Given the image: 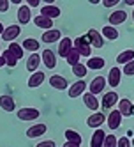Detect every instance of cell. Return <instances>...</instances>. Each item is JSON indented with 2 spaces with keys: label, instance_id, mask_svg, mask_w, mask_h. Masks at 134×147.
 <instances>
[{
  "label": "cell",
  "instance_id": "obj_9",
  "mask_svg": "<svg viewBox=\"0 0 134 147\" xmlns=\"http://www.w3.org/2000/svg\"><path fill=\"white\" fill-rule=\"evenodd\" d=\"M106 80H108V83H109L111 89H117V87L120 85V80H122V69H120L118 66L111 67V69H109V75L106 76Z\"/></svg>",
  "mask_w": 134,
  "mask_h": 147
},
{
  "label": "cell",
  "instance_id": "obj_16",
  "mask_svg": "<svg viewBox=\"0 0 134 147\" xmlns=\"http://www.w3.org/2000/svg\"><path fill=\"white\" fill-rule=\"evenodd\" d=\"M106 122V115L104 113H101V112H95V113H92L90 117L87 119V126L88 128H92V129H99V126L101 124H104Z\"/></svg>",
  "mask_w": 134,
  "mask_h": 147
},
{
  "label": "cell",
  "instance_id": "obj_48",
  "mask_svg": "<svg viewBox=\"0 0 134 147\" xmlns=\"http://www.w3.org/2000/svg\"><path fill=\"white\" fill-rule=\"evenodd\" d=\"M0 50H2V48H0Z\"/></svg>",
  "mask_w": 134,
  "mask_h": 147
},
{
  "label": "cell",
  "instance_id": "obj_41",
  "mask_svg": "<svg viewBox=\"0 0 134 147\" xmlns=\"http://www.w3.org/2000/svg\"><path fill=\"white\" fill-rule=\"evenodd\" d=\"M41 2H39V0H27V2H25V5H28V7H37Z\"/></svg>",
  "mask_w": 134,
  "mask_h": 147
},
{
  "label": "cell",
  "instance_id": "obj_26",
  "mask_svg": "<svg viewBox=\"0 0 134 147\" xmlns=\"http://www.w3.org/2000/svg\"><path fill=\"white\" fill-rule=\"evenodd\" d=\"M101 34H102V37L104 39H108V41H117L118 39V30L115 28V27H111V25H106L104 28L101 30Z\"/></svg>",
  "mask_w": 134,
  "mask_h": 147
},
{
  "label": "cell",
  "instance_id": "obj_2",
  "mask_svg": "<svg viewBox=\"0 0 134 147\" xmlns=\"http://www.w3.org/2000/svg\"><path fill=\"white\" fill-rule=\"evenodd\" d=\"M73 43H74V48L79 51V55H83V57H88V59H90L92 46H90V43H88L87 36H79V37H76Z\"/></svg>",
  "mask_w": 134,
  "mask_h": 147
},
{
  "label": "cell",
  "instance_id": "obj_44",
  "mask_svg": "<svg viewBox=\"0 0 134 147\" xmlns=\"http://www.w3.org/2000/svg\"><path fill=\"white\" fill-rule=\"evenodd\" d=\"M4 66H5V62H4V57L0 55V67H4Z\"/></svg>",
  "mask_w": 134,
  "mask_h": 147
},
{
  "label": "cell",
  "instance_id": "obj_6",
  "mask_svg": "<svg viewBox=\"0 0 134 147\" xmlns=\"http://www.w3.org/2000/svg\"><path fill=\"white\" fill-rule=\"evenodd\" d=\"M19 34H21V27H19V25H9V27H5V30H4L2 39L7 41V43L11 45V43H14V39H16Z\"/></svg>",
  "mask_w": 134,
  "mask_h": 147
},
{
  "label": "cell",
  "instance_id": "obj_3",
  "mask_svg": "<svg viewBox=\"0 0 134 147\" xmlns=\"http://www.w3.org/2000/svg\"><path fill=\"white\" fill-rule=\"evenodd\" d=\"M87 39H88L92 48H102V45H104V37H102V34L95 28H90L87 32Z\"/></svg>",
  "mask_w": 134,
  "mask_h": 147
},
{
  "label": "cell",
  "instance_id": "obj_8",
  "mask_svg": "<svg viewBox=\"0 0 134 147\" xmlns=\"http://www.w3.org/2000/svg\"><path fill=\"white\" fill-rule=\"evenodd\" d=\"M118 94L115 92V90H109V92H104V96H102V101H101V105L104 108H108V110H111L113 107H117L118 105Z\"/></svg>",
  "mask_w": 134,
  "mask_h": 147
},
{
  "label": "cell",
  "instance_id": "obj_5",
  "mask_svg": "<svg viewBox=\"0 0 134 147\" xmlns=\"http://www.w3.org/2000/svg\"><path fill=\"white\" fill-rule=\"evenodd\" d=\"M106 83H108L106 76H95L94 80L90 82V85H88V89H90V94H94V96H97L99 92H102V90L106 89Z\"/></svg>",
  "mask_w": 134,
  "mask_h": 147
},
{
  "label": "cell",
  "instance_id": "obj_47",
  "mask_svg": "<svg viewBox=\"0 0 134 147\" xmlns=\"http://www.w3.org/2000/svg\"><path fill=\"white\" fill-rule=\"evenodd\" d=\"M132 22H134V9H132Z\"/></svg>",
  "mask_w": 134,
  "mask_h": 147
},
{
  "label": "cell",
  "instance_id": "obj_12",
  "mask_svg": "<svg viewBox=\"0 0 134 147\" xmlns=\"http://www.w3.org/2000/svg\"><path fill=\"white\" fill-rule=\"evenodd\" d=\"M117 107H118L117 110L122 113V117H131V115H134V105H132V103H131L127 98L120 99Z\"/></svg>",
  "mask_w": 134,
  "mask_h": 147
},
{
  "label": "cell",
  "instance_id": "obj_43",
  "mask_svg": "<svg viewBox=\"0 0 134 147\" xmlns=\"http://www.w3.org/2000/svg\"><path fill=\"white\" fill-rule=\"evenodd\" d=\"M4 30H5V27H4V23H2V22H0V36L4 34Z\"/></svg>",
  "mask_w": 134,
  "mask_h": 147
},
{
  "label": "cell",
  "instance_id": "obj_38",
  "mask_svg": "<svg viewBox=\"0 0 134 147\" xmlns=\"http://www.w3.org/2000/svg\"><path fill=\"white\" fill-rule=\"evenodd\" d=\"M9 7H11V2H9V0H0V13H7Z\"/></svg>",
  "mask_w": 134,
  "mask_h": 147
},
{
  "label": "cell",
  "instance_id": "obj_31",
  "mask_svg": "<svg viewBox=\"0 0 134 147\" xmlns=\"http://www.w3.org/2000/svg\"><path fill=\"white\" fill-rule=\"evenodd\" d=\"M87 73H88L87 64H76V66H73V75L76 78H79V80H83L87 76Z\"/></svg>",
  "mask_w": 134,
  "mask_h": 147
},
{
  "label": "cell",
  "instance_id": "obj_19",
  "mask_svg": "<svg viewBox=\"0 0 134 147\" xmlns=\"http://www.w3.org/2000/svg\"><path fill=\"white\" fill-rule=\"evenodd\" d=\"M106 122L109 126V129H118L120 124H122V113L118 110H111L109 117H106Z\"/></svg>",
  "mask_w": 134,
  "mask_h": 147
},
{
  "label": "cell",
  "instance_id": "obj_40",
  "mask_svg": "<svg viewBox=\"0 0 134 147\" xmlns=\"http://www.w3.org/2000/svg\"><path fill=\"white\" fill-rule=\"evenodd\" d=\"M118 4V0H102V5L104 7H115Z\"/></svg>",
  "mask_w": 134,
  "mask_h": 147
},
{
  "label": "cell",
  "instance_id": "obj_23",
  "mask_svg": "<svg viewBox=\"0 0 134 147\" xmlns=\"http://www.w3.org/2000/svg\"><path fill=\"white\" fill-rule=\"evenodd\" d=\"M104 140H106V133L102 129H95L94 135L90 138V147H102L104 145Z\"/></svg>",
  "mask_w": 134,
  "mask_h": 147
},
{
  "label": "cell",
  "instance_id": "obj_42",
  "mask_svg": "<svg viewBox=\"0 0 134 147\" xmlns=\"http://www.w3.org/2000/svg\"><path fill=\"white\" fill-rule=\"evenodd\" d=\"M64 147H81V145H78V144H73V142H65V144H64Z\"/></svg>",
  "mask_w": 134,
  "mask_h": 147
},
{
  "label": "cell",
  "instance_id": "obj_27",
  "mask_svg": "<svg viewBox=\"0 0 134 147\" xmlns=\"http://www.w3.org/2000/svg\"><path fill=\"white\" fill-rule=\"evenodd\" d=\"M134 60V50H123L122 53H118L117 57V64H129V62Z\"/></svg>",
  "mask_w": 134,
  "mask_h": 147
},
{
  "label": "cell",
  "instance_id": "obj_17",
  "mask_svg": "<svg viewBox=\"0 0 134 147\" xmlns=\"http://www.w3.org/2000/svg\"><path fill=\"white\" fill-rule=\"evenodd\" d=\"M62 39V32L58 28H51V30H46V32L41 36V41L43 43H46V45H49V43H57V41H60Z\"/></svg>",
  "mask_w": 134,
  "mask_h": 147
},
{
  "label": "cell",
  "instance_id": "obj_45",
  "mask_svg": "<svg viewBox=\"0 0 134 147\" xmlns=\"http://www.w3.org/2000/svg\"><path fill=\"white\" fill-rule=\"evenodd\" d=\"M125 4L127 5H134V0H125Z\"/></svg>",
  "mask_w": 134,
  "mask_h": 147
},
{
  "label": "cell",
  "instance_id": "obj_11",
  "mask_svg": "<svg viewBox=\"0 0 134 147\" xmlns=\"http://www.w3.org/2000/svg\"><path fill=\"white\" fill-rule=\"evenodd\" d=\"M41 60L48 69H55L57 67V55L53 53V50H43L41 53Z\"/></svg>",
  "mask_w": 134,
  "mask_h": 147
},
{
  "label": "cell",
  "instance_id": "obj_18",
  "mask_svg": "<svg viewBox=\"0 0 134 147\" xmlns=\"http://www.w3.org/2000/svg\"><path fill=\"white\" fill-rule=\"evenodd\" d=\"M83 103H85V107L88 108V110H92V112H97L99 110V99H97V96H94V94H90V92H85L83 94Z\"/></svg>",
  "mask_w": 134,
  "mask_h": 147
},
{
  "label": "cell",
  "instance_id": "obj_15",
  "mask_svg": "<svg viewBox=\"0 0 134 147\" xmlns=\"http://www.w3.org/2000/svg\"><path fill=\"white\" fill-rule=\"evenodd\" d=\"M44 80H46V75H44V73H43V71H35V73H32V75H30L27 85H28L30 89H37V87H41V85L44 83Z\"/></svg>",
  "mask_w": 134,
  "mask_h": 147
},
{
  "label": "cell",
  "instance_id": "obj_22",
  "mask_svg": "<svg viewBox=\"0 0 134 147\" xmlns=\"http://www.w3.org/2000/svg\"><path fill=\"white\" fill-rule=\"evenodd\" d=\"M0 108L4 112H14L16 110V103L9 94H4V96H0Z\"/></svg>",
  "mask_w": 134,
  "mask_h": 147
},
{
  "label": "cell",
  "instance_id": "obj_20",
  "mask_svg": "<svg viewBox=\"0 0 134 147\" xmlns=\"http://www.w3.org/2000/svg\"><path fill=\"white\" fill-rule=\"evenodd\" d=\"M125 20H127V13L122 11V9H118V11H113V13L109 14V25H111V27L122 25Z\"/></svg>",
  "mask_w": 134,
  "mask_h": 147
},
{
  "label": "cell",
  "instance_id": "obj_13",
  "mask_svg": "<svg viewBox=\"0 0 134 147\" xmlns=\"http://www.w3.org/2000/svg\"><path fill=\"white\" fill-rule=\"evenodd\" d=\"M46 131H48V126L43 124V122H39V124L30 126V128L27 129V136L28 138H39V136L46 135Z\"/></svg>",
  "mask_w": 134,
  "mask_h": 147
},
{
  "label": "cell",
  "instance_id": "obj_39",
  "mask_svg": "<svg viewBox=\"0 0 134 147\" xmlns=\"http://www.w3.org/2000/svg\"><path fill=\"white\" fill-rule=\"evenodd\" d=\"M35 147H57L55 140H44V142H39Z\"/></svg>",
  "mask_w": 134,
  "mask_h": 147
},
{
  "label": "cell",
  "instance_id": "obj_25",
  "mask_svg": "<svg viewBox=\"0 0 134 147\" xmlns=\"http://www.w3.org/2000/svg\"><path fill=\"white\" fill-rule=\"evenodd\" d=\"M34 23H35L37 28H43L44 32H46V30H51V28H53V22H51V20H48V18H44V16H41V14L34 18Z\"/></svg>",
  "mask_w": 134,
  "mask_h": 147
},
{
  "label": "cell",
  "instance_id": "obj_34",
  "mask_svg": "<svg viewBox=\"0 0 134 147\" xmlns=\"http://www.w3.org/2000/svg\"><path fill=\"white\" fill-rule=\"evenodd\" d=\"M79 51L76 50V48H73L69 51V55L65 57V60H67V64H71V66H76V64H79Z\"/></svg>",
  "mask_w": 134,
  "mask_h": 147
},
{
  "label": "cell",
  "instance_id": "obj_1",
  "mask_svg": "<svg viewBox=\"0 0 134 147\" xmlns=\"http://www.w3.org/2000/svg\"><path fill=\"white\" fill-rule=\"evenodd\" d=\"M39 115H41V112L37 108H32V107H23V108H19L16 112V117L19 121H25V122H28V121H37Z\"/></svg>",
  "mask_w": 134,
  "mask_h": 147
},
{
  "label": "cell",
  "instance_id": "obj_49",
  "mask_svg": "<svg viewBox=\"0 0 134 147\" xmlns=\"http://www.w3.org/2000/svg\"><path fill=\"white\" fill-rule=\"evenodd\" d=\"M132 105H134V103H132Z\"/></svg>",
  "mask_w": 134,
  "mask_h": 147
},
{
  "label": "cell",
  "instance_id": "obj_35",
  "mask_svg": "<svg viewBox=\"0 0 134 147\" xmlns=\"http://www.w3.org/2000/svg\"><path fill=\"white\" fill-rule=\"evenodd\" d=\"M117 142H118V138L115 135H106V140H104L102 147H117Z\"/></svg>",
  "mask_w": 134,
  "mask_h": 147
},
{
  "label": "cell",
  "instance_id": "obj_33",
  "mask_svg": "<svg viewBox=\"0 0 134 147\" xmlns=\"http://www.w3.org/2000/svg\"><path fill=\"white\" fill-rule=\"evenodd\" d=\"M7 50L11 51V53H13L18 60H19V59H23V55H25V50L21 48V45H18V43H11Z\"/></svg>",
  "mask_w": 134,
  "mask_h": 147
},
{
  "label": "cell",
  "instance_id": "obj_21",
  "mask_svg": "<svg viewBox=\"0 0 134 147\" xmlns=\"http://www.w3.org/2000/svg\"><path fill=\"white\" fill-rule=\"evenodd\" d=\"M49 85L58 90H67V78H64L62 75H53L49 76Z\"/></svg>",
  "mask_w": 134,
  "mask_h": 147
},
{
  "label": "cell",
  "instance_id": "obj_4",
  "mask_svg": "<svg viewBox=\"0 0 134 147\" xmlns=\"http://www.w3.org/2000/svg\"><path fill=\"white\" fill-rule=\"evenodd\" d=\"M85 89H87V82L85 80H78L71 87H67V96L69 98H79L81 94H85Z\"/></svg>",
  "mask_w": 134,
  "mask_h": 147
},
{
  "label": "cell",
  "instance_id": "obj_10",
  "mask_svg": "<svg viewBox=\"0 0 134 147\" xmlns=\"http://www.w3.org/2000/svg\"><path fill=\"white\" fill-rule=\"evenodd\" d=\"M73 48H74V43H73V39H71V37H62L58 41V55L62 59H65Z\"/></svg>",
  "mask_w": 134,
  "mask_h": 147
},
{
  "label": "cell",
  "instance_id": "obj_14",
  "mask_svg": "<svg viewBox=\"0 0 134 147\" xmlns=\"http://www.w3.org/2000/svg\"><path fill=\"white\" fill-rule=\"evenodd\" d=\"M16 18H18V23L19 25H27L30 20H32V13H30V7L28 5H19L18 7V13H16Z\"/></svg>",
  "mask_w": 134,
  "mask_h": 147
},
{
  "label": "cell",
  "instance_id": "obj_24",
  "mask_svg": "<svg viewBox=\"0 0 134 147\" xmlns=\"http://www.w3.org/2000/svg\"><path fill=\"white\" fill-rule=\"evenodd\" d=\"M41 55L39 53H32L28 59H27V69L30 71V73H35V71H39V64H41Z\"/></svg>",
  "mask_w": 134,
  "mask_h": 147
},
{
  "label": "cell",
  "instance_id": "obj_46",
  "mask_svg": "<svg viewBox=\"0 0 134 147\" xmlns=\"http://www.w3.org/2000/svg\"><path fill=\"white\" fill-rule=\"evenodd\" d=\"M131 145H132V147H134V138H132V140H131Z\"/></svg>",
  "mask_w": 134,
  "mask_h": 147
},
{
  "label": "cell",
  "instance_id": "obj_29",
  "mask_svg": "<svg viewBox=\"0 0 134 147\" xmlns=\"http://www.w3.org/2000/svg\"><path fill=\"white\" fill-rule=\"evenodd\" d=\"M65 138H67V142H73V144H78V145H81L83 144V136H81L78 131H74V129H65Z\"/></svg>",
  "mask_w": 134,
  "mask_h": 147
},
{
  "label": "cell",
  "instance_id": "obj_37",
  "mask_svg": "<svg viewBox=\"0 0 134 147\" xmlns=\"http://www.w3.org/2000/svg\"><path fill=\"white\" fill-rule=\"evenodd\" d=\"M123 75H127V76H134V60L123 66Z\"/></svg>",
  "mask_w": 134,
  "mask_h": 147
},
{
  "label": "cell",
  "instance_id": "obj_36",
  "mask_svg": "<svg viewBox=\"0 0 134 147\" xmlns=\"http://www.w3.org/2000/svg\"><path fill=\"white\" fill-rule=\"evenodd\" d=\"M117 147H132L131 145V138L129 136H120L118 142H117Z\"/></svg>",
  "mask_w": 134,
  "mask_h": 147
},
{
  "label": "cell",
  "instance_id": "obj_28",
  "mask_svg": "<svg viewBox=\"0 0 134 147\" xmlns=\"http://www.w3.org/2000/svg\"><path fill=\"white\" fill-rule=\"evenodd\" d=\"M21 48H23V50H27V51H32V53H37V50H41L39 41H37V39H34V37L25 39V41H23V45H21Z\"/></svg>",
  "mask_w": 134,
  "mask_h": 147
},
{
  "label": "cell",
  "instance_id": "obj_32",
  "mask_svg": "<svg viewBox=\"0 0 134 147\" xmlns=\"http://www.w3.org/2000/svg\"><path fill=\"white\" fill-rule=\"evenodd\" d=\"M2 57H4V62H5V66H9V67H16V64H18V59L11 53L9 50H4L2 51Z\"/></svg>",
  "mask_w": 134,
  "mask_h": 147
},
{
  "label": "cell",
  "instance_id": "obj_30",
  "mask_svg": "<svg viewBox=\"0 0 134 147\" xmlns=\"http://www.w3.org/2000/svg\"><path fill=\"white\" fill-rule=\"evenodd\" d=\"M106 64V60L102 57H90L88 62H87V67L88 69H102Z\"/></svg>",
  "mask_w": 134,
  "mask_h": 147
},
{
  "label": "cell",
  "instance_id": "obj_7",
  "mask_svg": "<svg viewBox=\"0 0 134 147\" xmlns=\"http://www.w3.org/2000/svg\"><path fill=\"white\" fill-rule=\"evenodd\" d=\"M41 16H44V18H48V20L53 22L55 18L60 16V7H57L55 4H44L43 7H41Z\"/></svg>",
  "mask_w": 134,
  "mask_h": 147
}]
</instances>
